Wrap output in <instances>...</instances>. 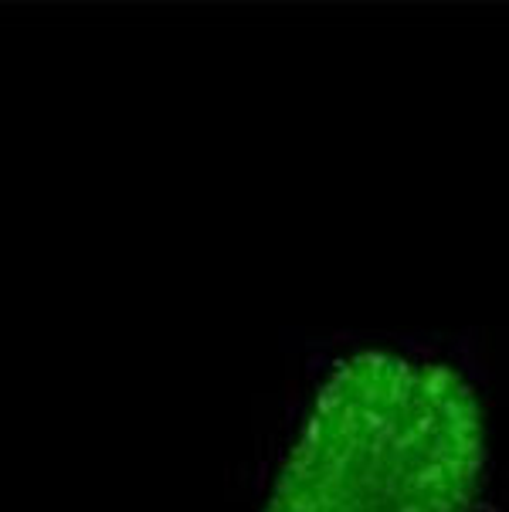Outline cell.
Here are the masks:
<instances>
[{
    "label": "cell",
    "instance_id": "cell-1",
    "mask_svg": "<svg viewBox=\"0 0 509 512\" xmlns=\"http://www.w3.org/2000/svg\"><path fill=\"white\" fill-rule=\"evenodd\" d=\"M486 462V414L459 370L367 350L319 390L265 512H472Z\"/></svg>",
    "mask_w": 509,
    "mask_h": 512
}]
</instances>
